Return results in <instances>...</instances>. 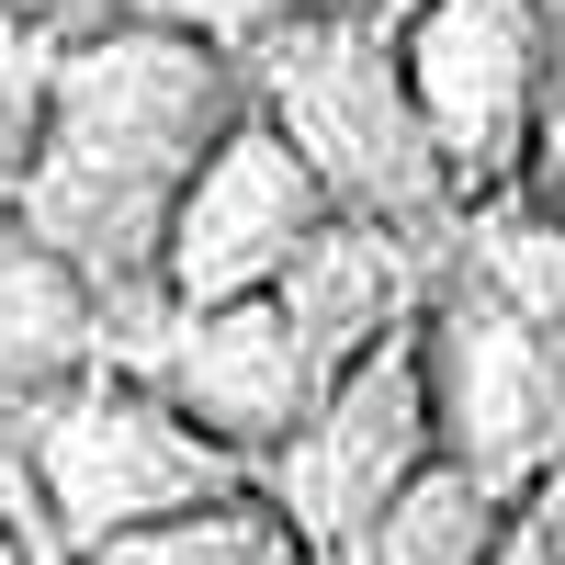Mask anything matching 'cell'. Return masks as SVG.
Returning <instances> with one entry per match:
<instances>
[{
  "instance_id": "cell-3",
  "label": "cell",
  "mask_w": 565,
  "mask_h": 565,
  "mask_svg": "<svg viewBox=\"0 0 565 565\" xmlns=\"http://www.w3.org/2000/svg\"><path fill=\"white\" fill-rule=\"evenodd\" d=\"M0 487H12L68 554H103L148 521H181L204 498L260 487L249 452H226L170 385H148L136 362L79 373L68 396H45L23 418H0Z\"/></svg>"
},
{
  "instance_id": "cell-6",
  "label": "cell",
  "mask_w": 565,
  "mask_h": 565,
  "mask_svg": "<svg viewBox=\"0 0 565 565\" xmlns=\"http://www.w3.org/2000/svg\"><path fill=\"white\" fill-rule=\"evenodd\" d=\"M430 385H441V452L498 498H532L565 463V328L487 295L463 260L430 295Z\"/></svg>"
},
{
  "instance_id": "cell-1",
  "label": "cell",
  "mask_w": 565,
  "mask_h": 565,
  "mask_svg": "<svg viewBox=\"0 0 565 565\" xmlns=\"http://www.w3.org/2000/svg\"><path fill=\"white\" fill-rule=\"evenodd\" d=\"M249 103L260 90L238 45H204V34H170L136 12H90L68 34L57 114H45V148L23 170L12 215L103 282L114 351L170 306V215Z\"/></svg>"
},
{
  "instance_id": "cell-10",
  "label": "cell",
  "mask_w": 565,
  "mask_h": 565,
  "mask_svg": "<svg viewBox=\"0 0 565 565\" xmlns=\"http://www.w3.org/2000/svg\"><path fill=\"white\" fill-rule=\"evenodd\" d=\"M114 362V306L57 238H34L23 215H0V418L68 396L79 373Z\"/></svg>"
},
{
  "instance_id": "cell-19",
  "label": "cell",
  "mask_w": 565,
  "mask_h": 565,
  "mask_svg": "<svg viewBox=\"0 0 565 565\" xmlns=\"http://www.w3.org/2000/svg\"><path fill=\"white\" fill-rule=\"evenodd\" d=\"M487 565H554V554H543V532H532V521H509V543H498Z\"/></svg>"
},
{
  "instance_id": "cell-7",
  "label": "cell",
  "mask_w": 565,
  "mask_h": 565,
  "mask_svg": "<svg viewBox=\"0 0 565 565\" xmlns=\"http://www.w3.org/2000/svg\"><path fill=\"white\" fill-rule=\"evenodd\" d=\"M340 215V193L317 181V159L282 136L260 103L215 136V159L193 170V193L170 215V306H226V295H271L295 249Z\"/></svg>"
},
{
  "instance_id": "cell-18",
  "label": "cell",
  "mask_w": 565,
  "mask_h": 565,
  "mask_svg": "<svg viewBox=\"0 0 565 565\" xmlns=\"http://www.w3.org/2000/svg\"><path fill=\"white\" fill-rule=\"evenodd\" d=\"M34 554H45V521H34L12 487H0V565H34Z\"/></svg>"
},
{
  "instance_id": "cell-14",
  "label": "cell",
  "mask_w": 565,
  "mask_h": 565,
  "mask_svg": "<svg viewBox=\"0 0 565 565\" xmlns=\"http://www.w3.org/2000/svg\"><path fill=\"white\" fill-rule=\"evenodd\" d=\"M463 271L487 282V295H509L521 317H543V328H565V193H498V204H476L463 215V249H452Z\"/></svg>"
},
{
  "instance_id": "cell-12",
  "label": "cell",
  "mask_w": 565,
  "mask_h": 565,
  "mask_svg": "<svg viewBox=\"0 0 565 565\" xmlns=\"http://www.w3.org/2000/svg\"><path fill=\"white\" fill-rule=\"evenodd\" d=\"M114 0H0V215L23 204V170L45 148V114H57V68L68 34Z\"/></svg>"
},
{
  "instance_id": "cell-8",
  "label": "cell",
  "mask_w": 565,
  "mask_h": 565,
  "mask_svg": "<svg viewBox=\"0 0 565 565\" xmlns=\"http://www.w3.org/2000/svg\"><path fill=\"white\" fill-rule=\"evenodd\" d=\"M114 362H136L148 385H170V396L193 407V418H204V430H215L226 452H249V463H271L282 441H295V430H306V407H317V385H328L282 295L159 306V317L136 328V340H125Z\"/></svg>"
},
{
  "instance_id": "cell-5",
  "label": "cell",
  "mask_w": 565,
  "mask_h": 565,
  "mask_svg": "<svg viewBox=\"0 0 565 565\" xmlns=\"http://www.w3.org/2000/svg\"><path fill=\"white\" fill-rule=\"evenodd\" d=\"M407 90L430 114L463 204L521 193L543 159V90H554V23L543 0H407Z\"/></svg>"
},
{
  "instance_id": "cell-11",
  "label": "cell",
  "mask_w": 565,
  "mask_h": 565,
  "mask_svg": "<svg viewBox=\"0 0 565 565\" xmlns=\"http://www.w3.org/2000/svg\"><path fill=\"white\" fill-rule=\"evenodd\" d=\"M509 521H521V498H498L487 476H463V463L441 452L340 565H487V554L509 543Z\"/></svg>"
},
{
  "instance_id": "cell-15",
  "label": "cell",
  "mask_w": 565,
  "mask_h": 565,
  "mask_svg": "<svg viewBox=\"0 0 565 565\" xmlns=\"http://www.w3.org/2000/svg\"><path fill=\"white\" fill-rule=\"evenodd\" d=\"M114 12H136V23H170V34H204V45H249L271 34V23H295L306 0H114Z\"/></svg>"
},
{
  "instance_id": "cell-2",
  "label": "cell",
  "mask_w": 565,
  "mask_h": 565,
  "mask_svg": "<svg viewBox=\"0 0 565 565\" xmlns=\"http://www.w3.org/2000/svg\"><path fill=\"white\" fill-rule=\"evenodd\" d=\"M249 90L260 114L317 159V181L340 193V215H373L418 249H463V181L441 159L430 114L407 90V45L396 12H351V0H306L295 23H271L249 45Z\"/></svg>"
},
{
  "instance_id": "cell-17",
  "label": "cell",
  "mask_w": 565,
  "mask_h": 565,
  "mask_svg": "<svg viewBox=\"0 0 565 565\" xmlns=\"http://www.w3.org/2000/svg\"><path fill=\"white\" fill-rule=\"evenodd\" d=\"M521 521H532V532H543V554L565 565V463H554V476H543V487L521 498Z\"/></svg>"
},
{
  "instance_id": "cell-16",
  "label": "cell",
  "mask_w": 565,
  "mask_h": 565,
  "mask_svg": "<svg viewBox=\"0 0 565 565\" xmlns=\"http://www.w3.org/2000/svg\"><path fill=\"white\" fill-rule=\"evenodd\" d=\"M554 23V90H543V159H532V193H565V0H543Z\"/></svg>"
},
{
  "instance_id": "cell-13",
  "label": "cell",
  "mask_w": 565,
  "mask_h": 565,
  "mask_svg": "<svg viewBox=\"0 0 565 565\" xmlns=\"http://www.w3.org/2000/svg\"><path fill=\"white\" fill-rule=\"evenodd\" d=\"M79 565H328V554L295 532V509L271 487H238V498H204V509H181V521H148V532H125V543L79 554Z\"/></svg>"
},
{
  "instance_id": "cell-9",
  "label": "cell",
  "mask_w": 565,
  "mask_h": 565,
  "mask_svg": "<svg viewBox=\"0 0 565 565\" xmlns=\"http://www.w3.org/2000/svg\"><path fill=\"white\" fill-rule=\"evenodd\" d=\"M441 271H452V260H441V249H418V238H396V226H373V215H328L317 238L295 249V271H282L271 295L295 306L317 373H351V362L385 351L396 328L430 317Z\"/></svg>"
},
{
  "instance_id": "cell-20",
  "label": "cell",
  "mask_w": 565,
  "mask_h": 565,
  "mask_svg": "<svg viewBox=\"0 0 565 565\" xmlns=\"http://www.w3.org/2000/svg\"><path fill=\"white\" fill-rule=\"evenodd\" d=\"M34 565H79V554H68V543H57V532H45V554H34Z\"/></svg>"
},
{
  "instance_id": "cell-4",
  "label": "cell",
  "mask_w": 565,
  "mask_h": 565,
  "mask_svg": "<svg viewBox=\"0 0 565 565\" xmlns=\"http://www.w3.org/2000/svg\"><path fill=\"white\" fill-rule=\"evenodd\" d=\"M430 463H441V385H430V317H418L373 362L328 373L317 407H306V430L260 463V487L295 509V532L328 565H340Z\"/></svg>"
}]
</instances>
